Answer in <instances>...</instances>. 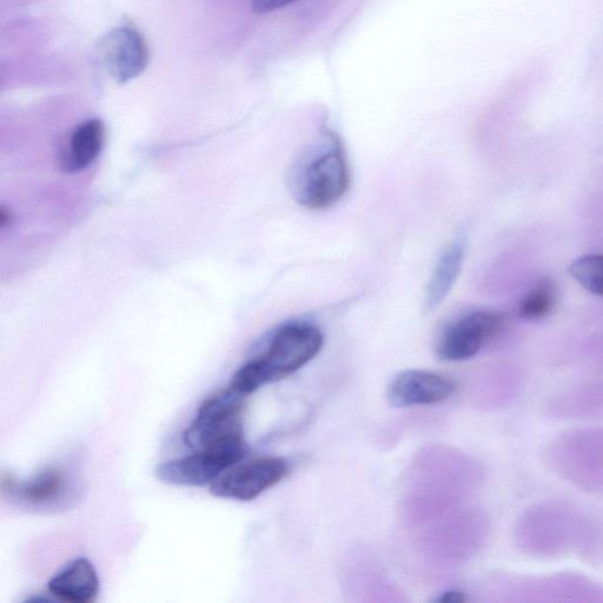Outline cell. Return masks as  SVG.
I'll return each instance as SVG.
<instances>
[{"label": "cell", "mask_w": 603, "mask_h": 603, "mask_svg": "<svg viewBox=\"0 0 603 603\" xmlns=\"http://www.w3.org/2000/svg\"><path fill=\"white\" fill-rule=\"evenodd\" d=\"M99 57L109 76L124 84L143 74L149 62V51L141 33L130 25H123L102 39Z\"/></svg>", "instance_id": "52a82bcc"}, {"label": "cell", "mask_w": 603, "mask_h": 603, "mask_svg": "<svg viewBox=\"0 0 603 603\" xmlns=\"http://www.w3.org/2000/svg\"><path fill=\"white\" fill-rule=\"evenodd\" d=\"M569 273L589 293L603 296V255H586L574 261Z\"/></svg>", "instance_id": "5bb4252c"}, {"label": "cell", "mask_w": 603, "mask_h": 603, "mask_svg": "<svg viewBox=\"0 0 603 603\" xmlns=\"http://www.w3.org/2000/svg\"><path fill=\"white\" fill-rule=\"evenodd\" d=\"M323 347V334L315 324L296 321L278 328L263 353L245 363L230 387L244 396L296 373L314 360Z\"/></svg>", "instance_id": "7a4b0ae2"}, {"label": "cell", "mask_w": 603, "mask_h": 603, "mask_svg": "<svg viewBox=\"0 0 603 603\" xmlns=\"http://www.w3.org/2000/svg\"><path fill=\"white\" fill-rule=\"evenodd\" d=\"M350 171L346 149L334 132H323L297 157L289 189L298 204L311 210L331 207L346 195Z\"/></svg>", "instance_id": "6da1fadb"}, {"label": "cell", "mask_w": 603, "mask_h": 603, "mask_svg": "<svg viewBox=\"0 0 603 603\" xmlns=\"http://www.w3.org/2000/svg\"><path fill=\"white\" fill-rule=\"evenodd\" d=\"M49 593L66 603H91L97 600L101 582L96 568L85 558L69 563L50 580Z\"/></svg>", "instance_id": "30bf717a"}, {"label": "cell", "mask_w": 603, "mask_h": 603, "mask_svg": "<svg viewBox=\"0 0 603 603\" xmlns=\"http://www.w3.org/2000/svg\"><path fill=\"white\" fill-rule=\"evenodd\" d=\"M70 489L69 476L55 467L45 468L26 481H18L11 474L2 476L3 494L31 509L63 507Z\"/></svg>", "instance_id": "ba28073f"}, {"label": "cell", "mask_w": 603, "mask_h": 603, "mask_svg": "<svg viewBox=\"0 0 603 603\" xmlns=\"http://www.w3.org/2000/svg\"><path fill=\"white\" fill-rule=\"evenodd\" d=\"M247 455L225 450H201L162 463L156 469V476L159 481L171 486L210 487L218 477L243 461Z\"/></svg>", "instance_id": "8992f818"}, {"label": "cell", "mask_w": 603, "mask_h": 603, "mask_svg": "<svg viewBox=\"0 0 603 603\" xmlns=\"http://www.w3.org/2000/svg\"><path fill=\"white\" fill-rule=\"evenodd\" d=\"M465 243L462 240L450 243L435 265L424 294V309L433 311L441 306L453 290L465 261Z\"/></svg>", "instance_id": "8fae6325"}, {"label": "cell", "mask_w": 603, "mask_h": 603, "mask_svg": "<svg viewBox=\"0 0 603 603\" xmlns=\"http://www.w3.org/2000/svg\"><path fill=\"white\" fill-rule=\"evenodd\" d=\"M466 601V596L465 594L461 593V592H456V591H449L446 593H443L439 599H437V602H441V603H461V602H465Z\"/></svg>", "instance_id": "2e32d148"}, {"label": "cell", "mask_w": 603, "mask_h": 603, "mask_svg": "<svg viewBox=\"0 0 603 603\" xmlns=\"http://www.w3.org/2000/svg\"><path fill=\"white\" fill-rule=\"evenodd\" d=\"M245 397L230 387L205 400L185 430V446L194 452L225 450L248 454L242 417Z\"/></svg>", "instance_id": "3957f363"}, {"label": "cell", "mask_w": 603, "mask_h": 603, "mask_svg": "<svg viewBox=\"0 0 603 603\" xmlns=\"http://www.w3.org/2000/svg\"><path fill=\"white\" fill-rule=\"evenodd\" d=\"M289 470V463L278 456L241 461L212 483L210 493L221 499L253 501L286 479Z\"/></svg>", "instance_id": "277c9868"}, {"label": "cell", "mask_w": 603, "mask_h": 603, "mask_svg": "<svg viewBox=\"0 0 603 603\" xmlns=\"http://www.w3.org/2000/svg\"><path fill=\"white\" fill-rule=\"evenodd\" d=\"M555 303L554 283L548 278L538 283L522 298L518 314L525 320H540L551 313Z\"/></svg>", "instance_id": "4fadbf2b"}, {"label": "cell", "mask_w": 603, "mask_h": 603, "mask_svg": "<svg viewBox=\"0 0 603 603\" xmlns=\"http://www.w3.org/2000/svg\"><path fill=\"white\" fill-rule=\"evenodd\" d=\"M104 125L98 119H90L79 125L72 135L66 168L78 172L89 168L103 150Z\"/></svg>", "instance_id": "7c38bea8"}, {"label": "cell", "mask_w": 603, "mask_h": 603, "mask_svg": "<svg viewBox=\"0 0 603 603\" xmlns=\"http://www.w3.org/2000/svg\"><path fill=\"white\" fill-rule=\"evenodd\" d=\"M505 318L493 311H473L450 321L436 342V355L441 361L462 362L479 354L498 335Z\"/></svg>", "instance_id": "5b68a950"}, {"label": "cell", "mask_w": 603, "mask_h": 603, "mask_svg": "<svg viewBox=\"0 0 603 603\" xmlns=\"http://www.w3.org/2000/svg\"><path fill=\"white\" fill-rule=\"evenodd\" d=\"M455 384L447 377L426 370H406L388 387V401L399 408L429 406L452 396Z\"/></svg>", "instance_id": "9c48e42d"}, {"label": "cell", "mask_w": 603, "mask_h": 603, "mask_svg": "<svg viewBox=\"0 0 603 603\" xmlns=\"http://www.w3.org/2000/svg\"><path fill=\"white\" fill-rule=\"evenodd\" d=\"M295 0H253V9L257 13H268L280 10Z\"/></svg>", "instance_id": "9a60e30c"}]
</instances>
